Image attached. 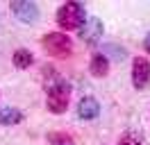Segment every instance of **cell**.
<instances>
[{
  "label": "cell",
  "instance_id": "cell-1",
  "mask_svg": "<svg viewBox=\"0 0 150 145\" xmlns=\"http://www.w3.org/2000/svg\"><path fill=\"white\" fill-rule=\"evenodd\" d=\"M57 23L64 30H80L84 25V7L80 2H66L57 11Z\"/></svg>",
  "mask_w": 150,
  "mask_h": 145
},
{
  "label": "cell",
  "instance_id": "cell-2",
  "mask_svg": "<svg viewBox=\"0 0 150 145\" xmlns=\"http://www.w3.org/2000/svg\"><path fill=\"white\" fill-rule=\"evenodd\" d=\"M43 48L52 57H68L73 52V43L66 34H59V32H50V34L43 36Z\"/></svg>",
  "mask_w": 150,
  "mask_h": 145
},
{
  "label": "cell",
  "instance_id": "cell-3",
  "mask_svg": "<svg viewBox=\"0 0 150 145\" xmlns=\"http://www.w3.org/2000/svg\"><path fill=\"white\" fill-rule=\"evenodd\" d=\"M68 95H71V89H68V84H64V82L50 86L48 89V109L52 113H64L66 107H68Z\"/></svg>",
  "mask_w": 150,
  "mask_h": 145
},
{
  "label": "cell",
  "instance_id": "cell-4",
  "mask_svg": "<svg viewBox=\"0 0 150 145\" xmlns=\"http://www.w3.org/2000/svg\"><path fill=\"white\" fill-rule=\"evenodd\" d=\"M11 11H14V16L23 20V23H34L39 18V7L34 2H28V0H16V2H11Z\"/></svg>",
  "mask_w": 150,
  "mask_h": 145
},
{
  "label": "cell",
  "instance_id": "cell-5",
  "mask_svg": "<svg viewBox=\"0 0 150 145\" xmlns=\"http://www.w3.org/2000/svg\"><path fill=\"white\" fill-rule=\"evenodd\" d=\"M150 80V63L146 57H137L132 63V84L137 89H143Z\"/></svg>",
  "mask_w": 150,
  "mask_h": 145
},
{
  "label": "cell",
  "instance_id": "cell-6",
  "mask_svg": "<svg viewBox=\"0 0 150 145\" xmlns=\"http://www.w3.org/2000/svg\"><path fill=\"white\" fill-rule=\"evenodd\" d=\"M80 36L84 39L86 43H96V41L103 36V20H98V18L84 20V25L80 27Z\"/></svg>",
  "mask_w": 150,
  "mask_h": 145
},
{
  "label": "cell",
  "instance_id": "cell-7",
  "mask_svg": "<svg viewBox=\"0 0 150 145\" xmlns=\"http://www.w3.org/2000/svg\"><path fill=\"white\" fill-rule=\"evenodd\" d=\"M100 113V104L96 102L93 98H84L80 100V104H77V116L84 118V120H91V118H96Z\"/></svg>",
  "mask_w": 150,
  "mask_h": 145
},
{
  "label": "cell",
  "instance_id": "cell-8",
  "mask_svg": "<svg viewBox=\"0 0 150 145\" xmlns=\"http://www.w3.org/2000/svg\"><path fill=\"white\" fill-rule=\"evenodd\" d=\"M89 68H91V75H96V77H105V75L109 72V59H107L105 54H93Z\"/></svg>",
  "mask_w": 150,
  "mask_h": 145
},
{
  "label": "cell",
  "instance_id": "cell-9",
  "mask_svg": "<svg viewBox=\"0 0 150 145\" xmlns=\"http://www.w3.org/2000/svg\"><path fill=\"white\" fill-rule=\"evenodd\" d=\"M21 111L18 109H9V107H2L0 109V125H16L21 122Z\"/></svg>",
  "mask_w": 150,
  "mask_h": 145
},
{
  "label": "cell",
  "instance_id": "cell-10",
  "mask_svg": "<svg viewBox=\"0 0 150 145\" xmlns=\"http://www.w3.org/2000/svg\"><path fill=\"white\" fill-rule=\"evenodd\" d=\"M32 61H34V59H32V54H30L28 50H16V52H14V63H16L18 68H30Z\"/></svg>",
  "mask_w": 150,
  "mask_h": 145
},
{
  "label": "cell",
  "instance_id": "cell-11",
  "mask_svg": "<svg viewBox=\"0 0 150 145\" xmlns=\"http://www.w3.org/2000/svg\"><path fill=\"white\" fill-rule=\"evenodd\" d=\"M118 145H141V136L137 134V132H125V134L121 136Z\"/></svg>",
  "mask_w": 150,
  "mask_h": 145
},
{
  "label": "cell",
  "instance_id": "cell-12",
  "mask_svg": "<svg viewBox=\"0 0 150 145\" xmlns=\"http://www.w3.org/2000/svg\"><path fill=\"white\" fill-rule=\"evenodd\" d=\"M50 141L52 143H64V145H71V138L64 134H50Z\"/></svg>",
  "mask_w": 150,
  "mask_h": 145
},
{
  "label": "cell",
  "instance_id": "cell-13",
  "mask_svg": "<svg viewBox=\"0 0 150 145\" xmlns=\"http://www.w3.org/2000/svg\"><path fill=\"white\" fill-rule=\"evenodd\" d=\"M146 50H148V52H150V34L146 36Z\"/></svg>",
  "mask_w": 150,
  "mask_h": 145
}]
</instances>
